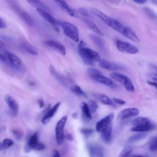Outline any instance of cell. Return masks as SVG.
Wrapping results in <instances>:
<instances>
[{
	"instance_id": "cell-48",
	"label": "cell",
	"mask_w": 157,
	"mask_h": 157,
	"mask_svg": "<svg viewBox=\"0 0 157 157\" xmlns=\"http://www.w3.org/2000/svg\"><path fill=\"white\" fill-rule=\"evenodd\" d=\"M148 83L153 87H155L157 90V82H152V81H148Z\"/></svg>"
},
{
	"instance_id": "cell-43",
	"label": "cell",
	"mask_w": 157,
	"mask_h": 157,
	"mask_svg": "<svg viewBox=\"0 0 157 157\" xmlns=\"http://www.w3.org/2000/svg\"><path fill=\"white\" fill-rule=\"evenodd\" d=\"M12 132H13V134H14V136L16 137L17 139H21V136H22V134H21V132H20V131H18V130L13 129V130L12 131Z\"/></svg>"
},
{
	"instance_id": "cell-23",
	"label": "cell",
	"mask_w": 157,
	"mask_h": 157,
	"mask_svg": "<svg viewBox=\"0 0 157 157\" xmlns=\"http://www.w3.org/2000/svg\"><path fill=\"white\" fill-rule=\"evenodd\" d=\"M81 109H82V117L83 118L85 121H90L92 119V113H91V111L89 109L88 105L87 103L83 102L81 104Z\"/></svg>"
},
{
	"instance_id": "cell-22",
	"label": "cell",
	"mask_w": 157,
	"mask_h": 157,
	"mask_svg": "<svg viewBox=\"0 0 157 157\" xmlns=\"http://www.w3.org/2000/svg\"><path fill=\"white\" fill-rule=\"evenodd\" d=\"M83 21L86 23L87 26L93 31L94 32L96 35L98 36H103V33L101 31V30L99 29V28L96 25V24L92 20L88 19V18H83Z\"/></svg>"
},
{
	"instance_id": "cell-38",
	"label": "cell",
	"mask_w": 157,
	"mask_h": 157,
	"mask_svg": "<svg viewBox=\"0 0 157 157\" xmlns=\"http://www.w3.org/2000/svg\"><path fill=\"white\" fill-rule=\"evenodd\" d=\"M150 150L151 151H157V136L155 137L151 141L150 144Z\"/></svg>"
},
{
	"instance_id": "cell-29",
	"label": "cell",
	"mask_w": 157,
	"mask_h": 157,
	"mask_svg": "<svg viewBox=\"0 0 157 157\" xmlns=\"http://www.w3.org/2000/svg\"><path fill=\"white\" fill-rule=\"evenodd\" d=\"M122 83L123 84L124 88H126V90L130 92V93H133L135 91V86L132 83V82L131 81V80L126 75L124 76L123 82Z\"/></svg>"
},
{
	"instance_id": "cell-19",
	"label": "cell",
	"mask_w": 157,
	"mask_h": 157,
	"mask_svg": "<svg viewBox=\"0 0 157 157\" xmlns=\"http://www.w3.org/2000/svg\"><path fill=\"white\" fill-rule=\"evenodd\" d=\"M122 35L136 43H139L140 41L139 37L135 33V32L132 29L127 26H126Z\"/></svg>"
},
{
	"instance_id": "cell-8",
	"label": "cell",
	"mask_w": 157,
	"mask_h": 157,
	"mask_svg": "<svg viewBox=\"0 0 157 157\" xmlns=\"http://www.w3.org/2000/svg\"><path fill=\"white\" fill-rule=\"evenodd\" d=\"M88 150L91 157H104L103 148L99 144H89L88 145Z\"/></svg>"
},
{
	"instance_id": "cell-6",
	"label": "cell",
	"mask_w": 157,
	"mask_h": 157,
	"mask_svg": "<svg viewBox=\"0 0 157 157\" xmlns=\"http://www.w3.org/2000/svg\"><path fill=\"white\" fill-rule=\"evenodd\" d=\"M116 47L118 51L128 54L135 55L139 52V49L136 46L127 42L117 40Z\"/></svg>"
},
{
	"instance_id": "cell-46",
	"label": "cell",
	"mask_w": 157,
	"mask_h": 157,
	"mask_svg": "<svg viewBox=\"0 0 157 157\" xmlns=\"http://www.w3.org/2000/svg\"><path fill=\"white\" fill-rule=\"evenodd\" d=\"M52 157H60L59 153L56 150H54L53 151V155Z\"/></svg>"
},
{
	"instance_id": "cell-7",
	"label": "cell",
	"mask_w": 157,
	"mask_h": 157,
	"mask_svg": "<svg viewBox=\"0 0 157 157\" xmlns=\"http://www.w3.org/2000/svg\"><path fill=\"white\" fill-rule=\"evenodd\" d=\"M113 118L114 114L113 113H111L98 121L96 124V131L101 133V132L104 131L112 124V121Z\"/></svg>"
},
{
	"instance_id": "cell-35",
	"label": "cell",
	"mask_w": 157,
	"mask_h": 157,
	"mask_svg": "<svg viewBox=\"0 0 157 157\" xmlns=\"http://www.w3.org/2000/svg\"><path fill=\"white\" fill-rule=\"evenodd\" d=\"M88 105L91 113H94L98 109V104L94 100L90 101L88 103Z\"/></svg>"
},
{
	"instance_id": "cell-10",
	"label": "cell",
	"mask_w": 157,
	"mask_h": 157,
	"mask_svg": "<svg viewBox=\"0 0 157 157\" xmlns=\"http://www.w3.org/2000/svg\"><path fill=\"white\" fill-rule=\"evenodd\" d=\"M55 2L57 4V5L63 9L65 12H66L69 15L74 17L78 18V15L76 10L72 8L71 6H69L66 1H55Z\"/></svg>"
},
{
	"instance_id": "cell-4",
	"label": "cell",
	"mask_w": 157,
	"mask_h": 157,
	"mask_svg": "<svg viewBox=\"0 0 157 157\" xmlns=\"http://www.w3.org/2000/svg\"><path fill=\"white\" fill-rule=\"evenodd\" d=\"M67 120L66 115L63 116L56 123L55 126V136L58 145H61L64 140V129Z\"/></svg>"
},
{
	"instance_id": "cell-18",
	"label": "cell",
	"mask_w": 157,
	"mask_h": 157,
	"mask_svg": "<svg viewBox=\"0 0 157 157\" xmlns=\"http://www.w3.org/2000/svg\"><path fill=\"white\" fill-rule=\"evenodd\" d=\"M38 143V134L37 132H35L28 139V141L27 142L26 146L25 147V151L28 152L32 149L35 150Z\"/></svg>"
},
{
	"instance_id": "cell-5",
	"label": "cell",
	"mask_w": 157,
	"mask_h": 157,
	"mask_svg": "<svg viewBox=\"0 0 157 157\" xmlns=\"http://www.w3.org/2000/svg\"><path fill=\"white\" fill-rule=\"evenodd\" d=\"M6 56L9 60L10 66L21 73L26 71V67L18 56L9 52H6Z\"/></svg>"
},
{
	"instance_id": "cell-3",
	"label": "cell",
	"mask_w": 157,
	"mask_h": 157,
	"mask_svg": "<svg viewBox=\"0 0 157 157\" xmlns=\"http://www.w3.org/2000/svg\"><path fill=\"white\" fill-rule=\"evenodd\" d=\"M58 23L67 37L76 43L79 41L78 29L75 25L67 21H58Z\"/></svg>"
},
{
	"instance_id": "cell-26",
	"label": "cell",
	"mask_w": 157,
	"mask_h": 157,
	"mask_svg": "<svg viewBox=\"0 0 157 157\" xmlns=\"http://www.w3.org/2000/svg\"><path fill=\"white\" fill-rule=\"evenodd\" d=\"M97 99L103 104L111 106V107H115V104L113 102L112 99H111L109 96L104 94H98L96 95Z\"/></svg>"
},
{
	"instance_id": "cell-33",
	"label": "cell",
	"mask_w": 157,
	"mask_h": 157,
	"mask_svg": "<svg viewBox=\"0 0 157 157\" xmlns=\"http://www.w3.org/2000/svg\"><path fill=\"white\" fill-rule=\"evenodd\" d=\"M21 17L23 19V20L26 22V24H28L29 26H32L34 24V21L31 17L26 12H23L21 13Z\"/></svg>"
},
{
	"instance_id": "cell-51",
	"label": "cell",
	"mask_w": 157,
	"mask_h": 157,
	"mask_svg": "<svg viewBox=\"0 0 157 157\" xmlns=\"http://www.w3.org/2000/svg\"><path fill=\"white\" fill-rule=\"evenodd\" d=\"M131 157H144L142 155H133L132 156H131Z\"/></svg>"
},
{
	"instance_id": "cell-53",
	"label": "cell",
	"mask_w": 157,
	"mask_h": 157,
	"mask_svg": "<svg viewBox=\"0 0 157 157\" xmlns=\"http://www.w3.org/2000/svg\"><path fill=\"white\" fill-rule=\"evenodd\" d=\"M4 150V148L2 147V142H0V150Z\"/></svg>"
},
{
	"instance_id": "cell-50",
	"label": "cell",
	"mask_w": 157,
	"mask_h": 157,
	"mask_svg": "<svg viewBox=\"0 0 157 157\" xmlns=\"http://www.w3.org/2000/svg\"><path fill=\"white\" fill-rule=\"evenodd\" d=\"M4 46H5L4 44L1 40H0V50L2 49V48H3L4 47Z\"/></svg>"
},
{
	"instance_id": "cell-25",
	"label": "cell",
	"mask_w": 157,
	"mask_h": 157,
	"mask_svg": "<svg viewBox=\"0 0 157 157\" xmlns=\"http://www.w3.org/2000/svg\"><path fill=\"white\" fill-rule=\"evenodd\" d=\"M131 123L133 125V126H137L150 124H151L152 122L149 118L147 117H139L132 120V121H131Z\"/></svg>"
},
{
	"instance_id": "cell-44",
	"label": "cell",
	"mask_w": 157,
	"mask_h": 157,
	"mask_svg": "<svg viewBox=\"0 0 157 157\" xmlns=\"http://www.w3.org/2000/svg\"><path fill=\"white\" fill-rule=\"evenodd\" d=\"M44 148H45V145H44V144L39 142L38 144H37V147H36L35 150H44Z\"/></svg>"
},
{
	"instance_id": "cell-24",
	"label": "cell",
	"mask_w": 157,
	"mask_h": 157,
	"mask_svg": "<svg viewBox=\"0 0 157 157\" xmlns=\"http://www.w3.org/2000/svg\"><path fill=\"white\" fill-rule=\"evenodd\" d=\"M28 2L31 6H32L33 7H36V9H40V10H45V11H47L48 12H49L50 11L48 7L44 2L41 1H39V0L28 1Z\"/></svg>"
},
{
	"instance_id": "cell-34",
	"label": "cell",
	"mask_w": 157,
	"mask_h": 157,
	"mask_svg": "<svg viewBox=\"0 0 157 157\" xmlns=\"http://www.w3.org/2000/svg\"><path fill=\"white\" fill-rule=\"evenodd\" d=\"M110 76L111 78H113V80H115L116 81L122 83L125 75H124L123 74L118 73V72H113V73L110 74Z\"/></svg>"
},
{
	"instance_id": "cell-31",
	"label": "cell",
	"mask_w": 157,
	"mask_h": 157,
	"mask_svg": "<svg viewBox=\"0 0 157 157\" xmlns=\"http://www.w3.org/2000/svg\"><path fill=\"white\" fill-rule=\"evenodd\" d=\"M146 136V134L145 132H138L137 134H134L132 136H131L128 140V143H132V142H134L136 141H138L140 139H144L145 137Z\"/></svg>"
},
{
	"instance_id": "cell-37",
	"label": "cell",
	"mask_w": 157,
	"mask_h": 157,
	"mask_svg": "<svg viewBox=\"0 0 157 157\" xmlns=\"http://www.w3.org/2000/svg\"><path fill=\"white\" fill-rule=\"evenodd\" d=\"M2 145L4 148V150L7 149V148H9V147H12L13 145V141L12 140H11L10 139L6 138L2 140Z\"/></svg>"
},
{
	"instance_id": "cell-21",
	"label": "cell",
	"mask_w": 157,
	"mask_h": 157,
	"mask_svg": "<svg viewBox=\"0 0 157 157\" xmlns=\"http://www.w3.org/2000/svg\"><path fill=\"white\" fill-rule=\"evenodd\" d=\"M20 44L22 48L29 54L32 55H37L38 54L37 48L26 40H21Z\"/></svg>"
},
{
	"instance_id": "cell-45",
	"label": "cell",
	"mask_w": 157,
	"mask_h": 157,
	"mask_svg": "<svg viewBox=\"0 0 157 157\" xmlns=\"http://www.w3.org/2000/svg\"><path fill=\"white\" fill-rule=\"evenodd\" d=\"M7 27V25L6 22L1 18H0V28L1 29H4Z\"/></svg>"
},
{
	"instance_id": "cell-20",
	"label": "cell",
	"mask_w": 157,
	"mask_h": 157,
	"mask_svg": "<svg viewBox=\"0 0 157 157\" xmlns=\"http://www.w3.org/2000/svg\"><path fill=\"white\" fill-rule=\"evenodd\" d=\"M112 124H111L107 128L101 132V137L102 141L109 144L112 141Z\"/></svg>"
},
{
	"instance_id": "cell-36",
	"label": "cell",
	"mask_w": 157,
	"mask_h": 157,
	"mask_svg": "<svg viewBox=\"0 0 157 157\" xmlns=\"http://www.w3.org/2000/svg\"><path fill=\"white\" fill-rule=\"evenodd\" d=\"M87 73L91 78L94 76H96V75H102L101 72L95 68H89L87 71Z\"/></svg>"
},
{
	"instance_id": "cell-2",
	"label": "cell",
	"mask_w": 157,
	"mask_h": 157,
	"mask_svg": "<svg viewBox=\"0 0 157 157\" xmlns=\"http://www.w3.org/2000/svg\"><path fill=\"white\" fill-rule=\"evenodd\" d=\"M91 12L94 15L97 16L102 21H103L107 26H109L112 29H114L115 31L118 32L120 34H123L124 30L126 28L125 26L121 24L119 21H117L116 20L109 17L105 13H103L102 12L100 11L99 9L96 8H93Z\"/></svg>"
},
{
	"instance_id": "cell-42",
	"label": "cell",
	"mask_w": 157,
	"mask_h": 157,
	"mask_svg": "<svg viewBox=\"0 0 157 157\" xmlns=\"http://www.w3.org/2000/svg\"><path fill=\"white\" fill-rule=\"evenodd\" d=\"M0 62H1L2 63H4L5 64H7V65H10L7 56L2 54H0Z\"/></svg>"
},
{
	"instance_id": "cell-15",
	"label": "cell",
	"mask_w": 157,
	"mask_h": 157,
	"mask_svg": "<svg viewBox=\"0 0 157 157\" xmlns=\"http://www.w3.org/2000/svg\"><path fill=\"white\" fill-rule=\"evenodd\" d=\"M92 78L96 82L101 83L102 85H104L107 86H109L111 88H115L117 86L116 83L114 82V81L109 77H107L104 75H96L94 76L93 77H92Z\"/></svg>"
},
{
	"instance_id": "cell-30",
	"label": "cell",
	"mask_w": 157,
	"mask_h": 157,
	"mask_svg": "<svg viewBox=\"0 0 157 157\" xmlns=\"http://www.w3.org/2000/svg\"><path fill=\"white\" fill-rule=\"evenodd\" d=\"M71 91L75 94L79 96H84L86 97V93L82 90V88L77 85H73L71 86Z\"/></svg>"
},
{
	"instance_id": "cell-39",
	"label": "cell",
	"mask_w": 157,
	"mask_h": 157,
	"mask_svg": "<svg viewBox=\"0 0 157 157\" xmlns=\"http://www.w3.org/2000/svg\"><path fill=\"white\" fill-rule=\"evenodd\" d=\"M77 10L80 13H81L82 15H83V16H85L86 17H90L88 11L86 9H85L84 7H79Z\"/></svg>"
},
{
	"instance_id": "cell-49",
	"label": "cell",
	"mask_w": 157,
	"mask_h": 157,
	"mask_svg": "<svg viewBox=\"0 0 157 157\" xmlns=\"http://www.w3.org/2000/svg\"><path fill=\"white\" fill-rule=\"evenodd\" d=\"M134 2L137 3V4H144L145 3L147 2V1L145 0H137V1H134Z\"/></svg>"
},
{
	"instance_id": "cell-17",
	"label": "cell",
	"mask_w": 157,
	"mask_h": 157,
	"mask_svg": "<svg viewBox=\"0 0 157 157\" xmlns=\"http://www.w3.org/2000/svg\"><path fill=\"white\" fill-rule=\"evenodd\" d=\"M140 111L136 107H129L122 110L121 113V118L123 120L128 119L131 117H136L139 115Z\"/></svg>"
},
{
	"instance_id": "cell-14",
	"label": "cell",
	"mask_w": 157,
	"mask_h": 157,
	"mask_svg": "<svg viewBox=\"0 0 157 157\" xmlns=\"http://www.w3.org/2000/svg\"><path fill=\"white\" fill-rule=\"evenodd\" d=\"M36 11L45 21H47L50 24L53 25L55 27V28L56 29V30L57 29V30L58 31V26L59 25H58V21H56L55 20V18H53V16L52 15H50V13L49 12H48L47 11H45V10H40V9H36Z\"/></svg>"
},
{
	"instance_id": "cell-32",
	"label": "cell",
	"mask_w": 157,
	"mask_h": 157,
	"mask_svg": "<svg viewBox=\"0 0 157 157\" xmlns=\"http://www.w3.org/2000/svg\"><path fill=\"white\" fill-rule=\"evenodd\" d=\"M132 151V148L130 146H127L122 150L118 157H131Z\"/></svg>"
},
{
	"instance_id": "cell-13",
	"label": "cell",
	"mask_w": 157,
	"mask_h": 157,
	"mask_svg": "<svg viewBox=\"0 0 157 157\" xmlns=\"http://www.w3.org/2000/svg\"><path fill=\"white\" fill-rule=\"evenodd\" d=\"M99 66L109 71H118L123 69V67L119 64L108 61L104 59H101L99 61Z\"/></svg>"
},
{
	"instance_id": "cell-1",
	"label": "cell",
	"mask_w": 157,
	"mask_h": 157,
	"mask_svg": "<svg viewBox=\"0 0 157 157\" xmlns=\"http://www.w3.org/2000/svg\"><path fill=\"white\" fill-rule=\"evenodd\" d=\"M77 48L80 56L84 63L87 65L93 66L95 61L99 62L101 59L98 52L87 47L86 44L83 40L79 42Z\"/></svg>"
},
{
	"instance_id": "cell-16",
	"label": "cell",
	"mask_w": 157,
	"mask_h": 157,
	"mask_svg": "<svg viewBox=\"0 0 157 157\" xmlns=\"http://www.w3.org/2000/svg\"><path fill=\"white\" fill-rule=\"evenodd\" d=\"M49 71L50 74L64 86L67 87L68 86V82L67 79L64 77L63 75L60 74L58 71H56L55 68L53 66H50L49 67Z\"/></svg>"
},
{
	"instance_id": "cell-28",
	"label": "cell",
	"mask_w": 157,
	"mask_h": 157,
	"mask_svg": "<svg viewBox=\"0 0 157 157\" xmlns=\"http://www.w3.org/2000/svg\"><path fill=\"white\" fill-rule=\"evenodd\" d=\"M155 128V126L153 123L150 124H145V125H142V126H133L131 128V131L134 132H145L147 131H150L152 130Z\"/></svg>"
},
{
	"instance_id": "cell-12",
	"label": "cell",
	"mask_w": 157,
	"mask_h": 157,
	"mask_svg": "<svg viewBox=\"0 0 157 157\" xmlns=\"http://www.w3.org/2000/svg\"><path fill=\"white\" fill-rule=\"evenodd\" d=\"M61 103L59 102L56 103L52 107H50L47 112L45 113L44 117L41 119V122L43 124H47L55 115V114L56 113V112L58 110L59 107L60 106Z\"/></svg>"
},
{
	"instance_id": "cell-52",
	"label": "cell",
	"mask_w": 157,
	"mask_h": 157,
	"mask_svg": "<svg viewBox=\"0 0 157 157\" xmlns=\"http://www.w3.org/2000/svg\"><path fill=\"white\" fill-rule=\"evenodd\" d=\"M156 71H157V69H156ZM153 80H155V82L156 81H157V72H156V75L155 76V77H153Z\"/></svg>"
},
{
	"instance_id": "cell-27",
	"label": "cell",
	"mask_w": 157,
	"mask_h": 157,
	"mask_svg": "<svg viewBox=\"0 0 157 157\" xmlns=\"http://www.w3.org/2000/svg\"><path fill=\"white\" fill-rule=\"evenodd\" d=\"M90 37L91 39V40L94 43V44L102 51H104L105 50V45L102 40V39L100 38V37L96 34H91L90 35Z\"/></svg>"
},
{
	"instance_id": "cell-41",
	"label": "cell",
	"mask_w": 157,
	"mask_h": 157,
	"mask_svg": "<svg viewBox=\"0 0 157 157\" xmlns=\"http://www.w3.org/2000/svg\"><path fill=\"white\" fill-rule=\"evenodd\" d=\"M113 102H114V104H117L118 105H124L126 104V101H124V100L120 99V98H113L112 99Z\"/></svg>"
},
{
	"instance_id": "cell-40",
	"label": "cell",
	"mask_w": 157,
	"mask_h": 157,
	"mask_svg": "<svg viewBox=\"0 0 157 157\" xmlns=\"http://www.w3.org/2000/svg\"><path fill=\"white\" fill-rule=\"evenodd\" d=\"M80 131L83 135L86 136H89L93 132V130L90 128H83L80 130Z\"/></svg>"
},
{
	"instance_id": "cell-47",
	"label": "cell",
	"mask_w": 157,
	"mask_h": 157,
	"mask_svg": "<svg viewBox=\"0 0 157 157\" xmlns=\"http://www.w3.org/2000/svg\"><path fill=\"white\" fill-rule=\"evenodd\" d=\"M38 104H39V108H42L44 106V102L42 99H40L38 100Z\"/></svg>"
},
{
	"instance_id": "cell-9",
	"label": "cell",
	"mask_w": 157,
	"mask_h": 157,
	"mask_svg": "<svg viewBox=\"0 0 157 157\" xmlns=\"http://www.w3.org/2000/svg\"><path fill=\"white\" fill-rule=\"evenodd\" d=\"M45 44L48 47H50L51 48L59 53L61 55H66V48L64 46V45L60 42L55 40H49L45 41Z\"/></svg>"
},
{
	"instance_id": "cell-11",
	"label": "cell",
	"mask_w": 157,
	"mask_h": 157,
	"mask_svg": "<svg viewBox=\"0 0 157 157\" xmlns=\"http://www.w3.org/2000/svg\"><path fill=\"white\" fill-rule=\"evenodd\" d=\"M4 100L6 104L9 106L13 115L15 116L18 114L19 110V105L17 101L10 95H6L4 97Z\"/></svg>"
}]
</instances>
